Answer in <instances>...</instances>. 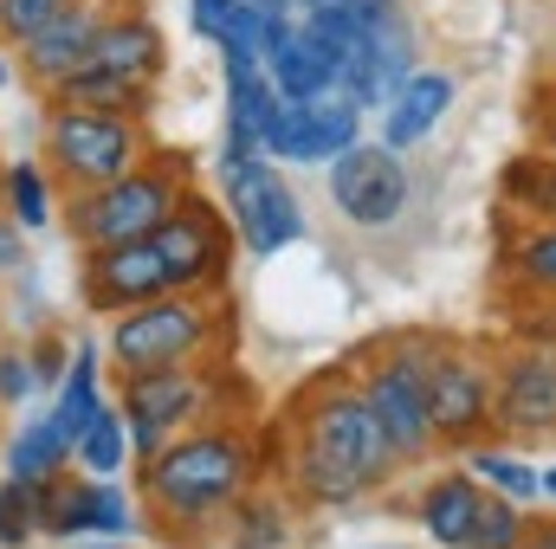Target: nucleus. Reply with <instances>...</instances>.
<instances>
[{
    "mask_svg": "<svg viewBox=\"0 0 556 549\" xmlns=\"http://www.w3.org/2000/svg\"><path fill=\"white\" fill-rule=\"evenodd\" d=\"M395 446L382 420L369 413L356 382H317L298 408V452H291V485L311 505H350L376 491L395 472Z\"/></svg>",
    "mask_w": 556,
    "mask_h": 549,
    "instance_id": "f257e3e1",
    "label": "nucleus"
},
{
    "mask_svg": "<svg viewBox=\"0 0 556 549\" xmlns=\"http://www.w3.org/2000/svg\"><path fill=\"white\" fill-rule=\"evenodd\" d=\"M260 452L240 426H188L175 433L155 459L137 465L142 505L175 531H201L214 518H233V505L253 491Z\"/></svg>",
    "mask_w": 556,
    "mask_h": 549,
    "instance_id": "f03ea898",
    "label": "nucleus"
},
{
    "mask_svg": "<svg viewBox=\"0 0 556 549\" xmlns=\"http://www.w3.org/2000/svg\"><path fill=\"white\" fill-rule=\"evenodd\" d=\"M181 201H188V162H181V155H149V162H137L130 175L72 194L65 227H72V240H78L85 253H98V246L149 240Z\"/></svg>",
    "mask_w": 556,
    "mask_h": 549,
    "instance_id": "7ed1b4c3",
    "label": "nucleus"
},
{
    "mask_svg": "<svg viewBox=\"0 0 556 549\" xmlns=\"http://www.w3.org/2000/svg\"><path fill=\"white\" fill-rule=\"evenodd\" d=\"M214 343H220V304L194 291H162L111 323L104 356L117 362V375H149V369H188Z\"/></svg>",
    "mask_w": 556,
    "mask_h": 549,
    "instance_id": "20e7f679",
    "label": "nucleus"
},
{
    "mask_svg": "<svg viewBox=\"0 0 556 549\" xmlns=\"http://www.w3.org/2000/svg\"><path fill=\"white\" fill-rule=\"evenodd\" d=\"M149 124L124 111H91V104H46V168L85 194L149 162Z\"/></svg>",
    "mask_w": 556,
    "mask_h": 549,
    "instance_id": "39448f33",
    "label": "nucleus"
},
{
    "mask_svg": "<svg viewBox=\"0 0 556 549\" xmlns=\"http://www.w3.org/2000/svg\"><path fill=\"white\" fill-rule=\"evenodd\" d=\"M427 375H433V349H415V343L382 349L376 362L356 369V388H363L369 413L382 420V433H389L402 465L427 459V446H440L433 439V413H427Z\"/></svg>",
    "mask_w": 556,
    "mask_h": 549,
    "instance_id": "423d86ee",
    "label": "nucleus"
},
{
    "mask_svg": "<svg viewBox=\"0 0 556 549\" xmlns=\"http://www.w3.org/2000/svg\"><path fill=\"white\" fill-rule=\"evenodd\" d=\"M214 401V382L201 375V362L188 369H149L124 375V420H130V459H155L175 433H188Z\"/></svg>",
    "mask_w": 556,
    "mask_h": 549,
    "instance_id": "0eeeda50",
    "label": "nucleus"
},
{
    "mask_svg": "<svg viewBox=\"0 0 556 549\" xmlns=\"http://www.w3.org/2000/svg\"><path fill=\"white\" fill-rule=\"evenodd\" d=\"M220 188H227V220H233V233H240V246L253 259H278L285 246L304 240V207H298L291 181H278L273 162L227 168Z\"/></svg>",
    "mask_w": 556,
    "mask_h": 549,
    "instance_id": "6e6552de",
    "label": "nucleus"
},
{
    "mask_svg": "<svg viewBox=\"0 0 556 549\" xmlns=\"http://www.w3.org/2000/svg\"><path fill=\"white\" fill-rule=\"evenodd\" d=\"M330 201L350 227L382 233L408 214V162L382 142H356L330 162Z\"/></svg>",
    "mask_w": 556,
    "mask_h": 549,
    "instance_id": "1a4fd4ad",
    "label": "nucleus"
},
{
    "mask_svg": "<svg viewBox=\"0 0 556 549\" xmlns=\"http://www.w3.org/2000/svg\"><path fill=\"white\" fill-rule=\"evenodd\" d=\"M492 433L518 446H551L556 439V349H511L492 369Z\"/></svg>",
    "mask_w": 556,
    "mask_h": 549,
    "instance_id": "9d476101",
    "label": "nucleus"
},
{
    "mask_svg": "<svg viewBox=\"0 0 556 549\" xmlns=\"http://www.w3.org/2000/svg\"><path fill=\"white\" fill-rule=\"evenodd\" d=\"M149 246H155V259H162V272H168V291H194V297H207V291H220L227 284V227H220V207H207V201H181L155 233H149Z\"/></svg>",
    "mask_w": 556,
    "mask_h": 549,
    "instance_id": "9b49d317",
    "label": "nucleus"
},
{
    "mask_svg": "<svg viewBox=\"0 0 556 549\" xmlns=\"http://www.w3.org/2000/svg\"><path fill=\"white\" fill-rule=\"evenodd\" d=\"M427 413H433L440 446H479L485 426H492V369L466 349H433Z\"/></svg>",
    "mask_w": 556,
    "mask_h": 549,
    "instance_id": "f8f14e48",
    "label": "nucleus"
},
{
    "mask_svg": "<svg viewBox=\"0 0 556 549\" xmlns=\"http://www.w3.org/2000/svg\"><path fill=\"white\" fill-rule=\"evenodd\" d=\"M111 7H117V0H72L59 20H46L26 46H13V52H20V78H26L39 98H52L72 72L91 65V46H98Z\"/></svg>",
    "mask_w": 556,
    "mask_h": 549,
    "instance_id": "ddd939ff",
    "label": "nucleus"
},
{
    "mask_svg": "<svg viewBox=\"0 0 556 549\" xmlns=\"http://www.w3.org/2000/svg\"><path fill=\"white\" fill-rule=\"evenodd\" d=\"M137 505L117 478H52L39 485V531L46 537H130Z\"/></svg>",
    "mask_w": 556,
    "mask_h": 549,
    "instance_id": "4468645a",
    "label": "nucleus"
},
{
    "mask_svg": "<svg viewBox=\"0 0 556 549\" xmlns=\"http://www.w3.org/2000/svg\"><path fill=\"white\" fill-rule=\"evenodd\" d=\"M363 142V111L343 91H324L311 104H285V117L266 137V162H337L343 149Z\"/></svg>",
    "mask_w": 556,
    "mask_h": 549,
    "instance_id": "2eb2a0df",
    "label": "nucleus"
},
{
    "mask_svg": "<svg viewBox=\"0 0 556 549\" xmlns=\"http://www.w3.org/2000/svg\"><path fill=\"white\" fill-rule=\"evenodd\" d=\"M162 291H168V272H162L149 240H124V246L85 253V304L104 310V317H124V310H137L149 297H162Z\"/></svg>",
    "mask_w": 556,
    "mask_h": 549,
    "instance_id": "dca6fc26",
    "label": "nucleus"
},
{
    "mask_svg": "<svg viewBox=\"0 0 556 549\" xmlns=\"http://www.w3.org/2000/svg\"><path fill=\"white\" fill-rule=\"evenodd\" d=\"M91 65H104V72L142 85V91H155L162 72H168V39H162V26L142 7H124L117 0L111 20H104V33H98V46H91Z\"/></svg>",
    "mask_w": 556,
    "mask_h": 549,
    "instance_id": "f3484780",
    "label": "nucleus"
},
{
    "mask_svg": "<svg viewBox=\"0 0 556 549\" xmlns=\"http://www.w3.org/2000/svg\"><path fill=\"white\" fill-rule=\"evenodd\" d=\"M453 98H459V78L453 72H415L395 98H389V111H382V149H395V155H408L415 142H427L433 137V124L453 111Z\"/></svg>",
    "mask_w": 556,
    "mask_h": 549,
    "instance_id": "a211bd4d",
    "label": "nucleus"
},
{
    "mask_svg": "<svg viewBox=\"0 0 556 549\" xmlns=\"http://www.w3.org/2000/svg\"><path fill=\"white\" fill-rule=\"evenodd\" d=\"M485 505H492V491H485L472 472H440V478H427V491H420V531L440 549H466L472 531L485 524Z\"/></svg>",
    "mask_w": 556,
    "mask_h": 549,
    "instance_id": "6ab92c4d",
    "label": "nucleus"
},
{
    "mask_svg": "<svg viewBox=\"0 0 556 549\" xmlns=\"http://www.w3.org/2000/svg\"><path fill=\"white\" fill-rule=\"evenodd\" d=\"M104 408V395H98V343H78L72 349V369H65V382H59V395H52V433L65 439V446H78V433L91 426V413Z\"/></svg>",
    "mask_w": 556,
    "mask_h": 549,
    "instance_id": "aec40b11",
    "label": "nucleus"
},
{
    "mask_svg": "<svg viewBox=\"0 0 556 549\" xmlns=\"http://www.w3.org/2000/svg\"><path fill=\"white\" fill-rule=\"evenodd\" d=\"M46 104H91V111H124V117H149L155 111V91H142L130 78H117V72H104V65H85V72H72Z\"/></svg>",
    "mask_w": 556,
    "mask_h": 549,
    "instance_id": "412c9836",
    "label": "nucleus"
},
{
    "mask_svg": "<svg viewBox=\"0 0 556 549\" xmlns=\"http://www.w3.org/2000/svg\"><path fill=\"white\" fill-rule=\"evenodd\" d=\"M466 472L492 498H511V505H538L544 498V472L531 459H518L511 446H466Z\"/></svg>",
    "mask_w": 556,
    "mask_h": 549,
    "instance_id": "4be33fe9",
    "label": "nucleus"
},
{
    "mask_svg": "<svg viewBox=\"0 0 556 549\" xmlns=\"http://www.w3.org/2000/svg\"><path fill=\"white\" fill-rule=\"evenodd\" d=\"M65 465H72V446L52 433L46 413L26 420V426L13 433V446H7V478H20V485H52Z\"/></svg>",
    "mask_w": 556,
    "mask_h": 549,
    "instance_id": "5701e85b",
    "label": "nucleus"
},
{
    "mask_svg": "<svg viewBox=\"0 0 556 549\" xmlns=\"http://www.w3.org/2000/svg\"><path fill=\"white\" fill-rule=\"evenodd\" d=\"M72 465H85V478H117L130 465V420H124V408L104 401V408L91 413V426L72 446Z\"/></svg>",
    "mask_w": 556,
    "mask_h": 549,
    "instance_id": "b1692460",
    "label": "nucleus"
},
{
    "mask_svg": "<svg viewBox=\"0 0 556 549\" xmlns=\"http://www.w3.org/2000/svg\"><path fill=\"white\" fill-rule=\"evenodd\" d=\"M188 26H194L214 52H227V46L260 52V26H266V13H260L253 0H188Z\"/></svg>",
    "mask_w": 556,
    "mask_h": 549,
    "instance_id": "393cba45",
    "label": "nucleus"
},
{
    "mask_svg": "<svg viewBox=\"0 0 556 549\" xmlns=\"http://www.w3.org/2000/svg\"><path fill=\"white\" fill-rule=\"evenodd\" d=\"M0 214L13 227H26V233L52 227V181H46L39 162H7L0 168Z\"/></svg>",
    "mask_w": 556,
    "mask_h": 549,
    "instance_id": "a878e982",
    "label": "nucleus"
},
{
    "mask_svg": "<svg viewBox=\"0 0 556 549\" xmlns=\"http://www.w3.org/2000/svg\"><path fill=\"white\" fill-rule=\"evenodd\" d=\"M505 272L518 278L525 291H544V297H556V220H538L531 233H518V240H511Z\"/></svg>",
    "mask_w": 556,
    "mask_h": 549,
    "instance_id": "bb28decb",
    "label": "nucleus"
},
{
    "mask_svg": "<svg viewBox=\"0 0 556 549\" xmlns=\"http://www.w3.org/2000/svg\"><path fill=\"white\" fill-rule=\"evenodd\" d=\"M505 207H525L538 220H556V155H518L505 168Z\"/></svg>",
    "mask_w": 556,
    "mask_h": 549,
    "instance_id": "cd10ccee",
    "label": "nucleus"
},
{
    "mask_svg": "<svg viewBox=\"0 0 556 549\" xmlns=\"http://www.w3.org/2000/svg\"><path fill=\"white\" fill-rule=\"evenodd\" d=\"M33 531H39V485L7 478L0 485V549H20Z\"/></svg>",
    "mask_w": 556,
    "mask_h": 549,
    "instance_id": "c85d7f7f",
    "label": "nucleus"
},
{
    "mask_svg": "<svg viewBox=\"0 0 556 549\" xmlns=\"http://www.w3.org/2000/svg\"><path fill=\"white\" fill-rule=\"evenodd\" d=\"M227 524H233V549H278L285 544V518H278L273 505H260V498H240Z\"/></svg>",
    "mask_w": 556,
    "mask_h": 549,
    "instance_id": "c756f323",
    "label": "nucleus"
},
{
    "mask_svg": "<svg viewBox=\"0 0 556 549\" xmlns=\"http://www.w3.org/2000/svg\"><path fill=\"white\" fill-rule=\"evenodd\" d=\"M525 531H531V524H525V505L492 498V505H485V524L472 531V544H466V549H518V544H525Z\"/></svg>",
    "mask_w": 556,
    "mask_h": 549,
    "instance_id": "7c9ffc66",
    "label": "nucleus"
},
{
    "mask_svg": "<svg viewBox=\"0 0 556 549\" xmlns=\"http://www.w3.org/2000/svg\"><path fill=\"white\" fill-rule=\"evenodd\" d=\"M72 0H0V39L7 46H26L46 20H59Z\"/></svg>",
    "mask_w": 556,
    "mask_h": 549,
    "instance_id": "2f4dec72",
    "label": "nucleus"
},
{
    "mask_svg": "<svg viewBox=\"0 0 556 549\" xmlns=\"http://www.w3.org/2000/svg\"><path fill=\"white\" fill-rule=\"evenodd\" d=\"M39 388V369L26 349H0V408H26V395Z\"/></svg>",
    "mask_w": 556,
    "mask_h": 549,
    "instance_id": "473e14b6",
    "label": "nucleus"
},
{
    "mask_svg": "<svg viewBox=\"0 0 556 549\" xmlns=\"http://www.w3.org/2000/svg\"><path fill=\"white\" fill-rule=\"evenodd\" d=\"M330 7H343L356 26H382V20H395V13H402V0H330Z\"/></svg>",
    "mask_w": 556,
    "mask_h": 549,
    "instance_id": "72a5a7b5",
    "label": "nucleus"
},
{
    "mask_svg": "<svg viewBox=\"0 0 556 549\" xmlns=\"http://www.w3.org/2000/svg\"><path fill=\"white\" fill-rule=\"evenodd\" d=\"M20 266H26V227H13V220L0 214V278L20 272Z\"/></svg>",
    "mask_w": 556,
    "mask_h": 549,
    "instance_id": "f704fd0d",
    "label": "nucleus"
},
{
    "mask_svg": "<svg viewBox=\"0 0 556 549\" xmlns=\"http://www.w3.org/2000/svg\"><path fill=\"white\" fill-rule=\"evenodd\" d=\"M518 549H556V524H531V531H525V544Z\"/></svg>",
    "mask_w": 556,
    "mask_h": 549,
    "instance_id": "c9c22d12",
    "label": "nucleus"
},
{
    "mask_svg": "<svg viewBox=\"0 0 556 549\" xmlns=\"http://www.w3.org/2000/svg\"><path fill=\"white\" fill-rule=\"evenodd\" d=\"M538 137H544V149H551V155H556V98H551V111L538 117Z\"/></svg>",
    "mask_w": 556,
    "mask_h": 549,
    "instance_id": "e433bc0d",
    "label": "nucleus"
},
{
    "mask_svg": "<svg viewBox=\"0 0 556 549\" xmlns=\"http://www.w3.org/2000/svg\"><path fill=\"white\" fill-rule=\"evenodd\" d=\"M260 13H298V0H253Z\"/></svg>",
    "mask_w": 556,
    "mask_h": 549,
    "instance_id": "4c0bfd02",
    "label": "nucleus"
},
{
    "mask_svg": "<svg viewBox=\"0 0 556 549\" xmlns=\"http://www.w3.org/2000/svg\"><path fill=\"white\" fill-rule=\"evenodd\" d=\"M544 498L556 505V465H544Z\"/></svg>",
    "mask_w": 556,
    "mask_h": 549,
    "instance_id": "58836bf2",
    "label": "nucleus"
},
{
    "mask_svg": "<svg viewBox=\"0 0 556 549\" xmlns=\"http://www.w3.org/2000/svg\"><path fill=\"white\" fill-rule=\"evenodd\" d=\"M7 85H13V65H7V52H0V91H7Z\"/></svg>",
    "mask_w": 556,
    "mask_h": 549,
    "instance_id": "ea45409f",
    "label": "nucleus"
},
{
    "mask_svg": "<svg viewBox=\"0 0 556 549\" xmlns=\"http://www.w3.org/2000/svg\"><path fill=\"white\" fill-rule=\"evenodd\" d=\"M304 7H330V0H298V13H304Z\"/></svg>",
    "mask_w": 556,
    "mask_h": 549,
    "instance_id": "a19ab883",
    "label": "nucleus"
},
{
    "mask_svg": "<svg viewBox=\"0 0 556 549\" xmlns=\"http://www.w3.org/2000/svg\"><path fill=\"white\" fill-rule=\"evenodd\" d=\"M551 78H556V46H551Z\"/></svg>",
    "mask_w": 556,
    "mask_h": 549,
    "instance_id": "79ce46f5",
    "label": "nucleus"
},
{
    "mask_svg": "<svg viewBox=\"0 0 556 549\" xmlns=\"http://www.w3.org/2000/svg\"><path fill=\"white\" fill-rule=\"evenodd\" d=\"M98 549H124V544H98Z\"/></svg>",
    "mask_w": 556,
    "mask_h": 549,
    "instance_id": "37998d69",
    "label": "nucleus"
}]
</instances>
